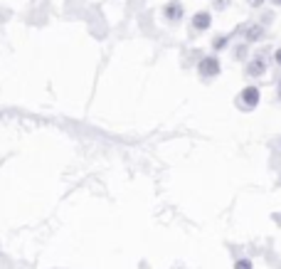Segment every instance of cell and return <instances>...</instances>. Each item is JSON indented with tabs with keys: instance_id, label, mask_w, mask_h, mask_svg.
I'll use <instances>...</instances> for the list:
<instances>
[{
	"instance_id": "8992f818",
	"label": "cell",
	"mask_w": 281,
	"mask_h": 269,
	"mask_svg": "<svg viewBox=\"0 0 281 269\" xmlns=\"http://www.w3.org/2000/svg\"><path fill=\"white\" fill-rule=\"evenodd\" d=\"M264 35H266V28H264L261 23H252V25L244 28V37H247V42H259Z\"/></svg>"
},
{
	"instance_id": "6da1fadb",
	"label": "cell",
	"mask_w": 281,
	"mask_h": 269,
	"mask_svg": "<svg viewBox=\"0 0 281 269\" xmlns=\"http://www.w3.org/2000/svg\"><path fill=\"white\" fill-rule=\"evenodd\" d=\"M220 60L215 57V55H207V57H202L200 62H197V74L202 77V79H215V77H220Z\"/></svg>"
},
{
	"instance_id": "7c38bea8",
	"label": "cell",
	"mask_w": 281,
	"mask_h": 269,
	"mask_svg": "<svg viewBox=\"0 0 281 269\" xmlns=\"http://www.w3.org/2000/svg\"><path fill=\"white\" fill-rule=\"evenodd\" d=\"M274 60H276V65H279V67H281V47H279V50H276V57H274Z\"/></svg>"
},
{
	"instance_id": "ba28073f",
	"label": "cell",
	"mask_w": 281,
	"mask_h": 269,
	"mask_svg": "<svg viewBox=\"0 0 281 269\" xmlns=\"http://www.w3.org/2000/svg\"><path fill=\"white\" fill-rule=\"evenodd\" d=\"M247 57V45H237L234 47V60H244Z\"/></svg>"
},
{
	"instance_id": "8fae6325",
	"label": "cell",
	"mask_w": 281,
	"mask_h": 269,
	"mask_svg": "<svg viewBox=\"0 0 281 269\" xmlns=\"http://www.w3.org/2000/svg\"><path fill=\"white\" fill-rule=\"evenodd\" d=\"M247 3H249L252 8H259V5H264V0H247Z\"/></svg>"
},
{
	"instance_id": "30bf717a",
	"label": "cell",
	"mask_w": 281,
	"mask_h": 269,
	"mask_svg": "<svg viewBox=\"0 0 281 269\" xmlns=\"http://www.w3.org/2000/svg\"><path fill=\"white\" fill-rule=\"evenodd\" d=\"M234 269H252V262H249V259H237Z\"/></svg>"
},
{
	"instance_id": "277c9868",
	"label": "cell",
	"mask_w": 281,
	"mask_h": 269,
	"mask_svg": "<svg viewBox=\"0 0 281 269\" xmlns=\"http://www.w3.org/2000/svg\"><path fill=\"white\" fill-rule=\"evenodd\" d=\"M247 74L254 77V79H259V77L266 74V55H264V52L254 55V57L247 62Z\"/></svg>"
},
{
	"instance_id": "5bb4252c",
	"label": "cell",
	"mask_w": 281,
	"mask_h": 269,
	"mask_svg": "<svg viewBox=\"0 0 281 269\" xmlns=\"http://www.w3.org/2000/svg\"><path fill=\"white\" fill-rule=\"evenodd\" d=\"M271 3H274V5H281V0H271Z\"/></svg>"
},
{
	"instance_id": "7a4b0ae2",
	"label": "cell",
	"mask_w": 281,
	"mask_h": 269,
	"mask_svg": "<svg viewBox=\"0 0 281 269\" xmlns=\"http://www.w3.org/2000/svg\"><path fill=\"white\" fill-rule=\"evenodd\" d=\"M256 104H259V89H256V87H244V89L239 92L237 106H239L242 111H252Z\"/></svg>"
},
{
	"instance_id": "4fadbf2b",
	"label": "cell",
	"mask_w": 281,
	"mask_h": 269,
	"mask_svg": "<svg viewBox=\"0 0 281 269\" xmlns=\"http://www.w3.org/2000/svg\"><path fill=\"white\" fill-rule=\"evenodd\" d=\"M279 99H281V79H279Z\"/></svg>"
},
{
	"instance_id": "9c48e42d",
	"label": "cell",
	"mask_w": 281,
	"mask_h": 269,
	"mask_svg": "<svg viewBox=\"0 0 281 269\" xmlns=\"http://www.w3.org/2000/svg\"><path fill=\"white\" fill-rule=\"evenodd\" d=\"M212 5H215V10H225V8H229V0H212Z\"/></svg>"
},
{
	"instance_id": "3957f363",
	"label": "cell",
	"mask_w": 281,
	"mask_h": 269,
	"mask_svg": "<svg viewBox=\"0 0 281 269\" xmlns=\"http://www.w3.org/2000/svg\"><path fill=\"white\" fill-rule=\"evenodd\" d=\"M161 13H163V18H166L170 25H178V23L185 18V8H183L180 0H170V3H166Z\"/></svg>"
},
{
	"instance_id": "5b68a950",
	"label": "cell",
	"mask_w": 281,
	"mask_h": 269,
	"mask_svg": "<svg viewBox=\"0 0 281 269\" xmlns=\"http://www.w3.org/2000/svg\"><path fill=\"white\" fill-rule=\"evenodd\" d=\"M210 25H212V15H210L207 10H200V13L193 15V33H195V35L210 30Z\"/></svg>"
},
{
	"instance_id": "52a82bcc",
	"label": "cell",
	"mask_w": 281,
	"mask_h": 269,
	"mask_svg": "<svg viewBox=\"0 0 281 269\" xmlns=\"http://www.w3.org/2000/svg\"><path fill=\"white\" fill-rule=\"evenodd\" d=\"M229 45V35H217L215 40H212V50H222V47H227Z\"/></svg>"
}]
</instances>
